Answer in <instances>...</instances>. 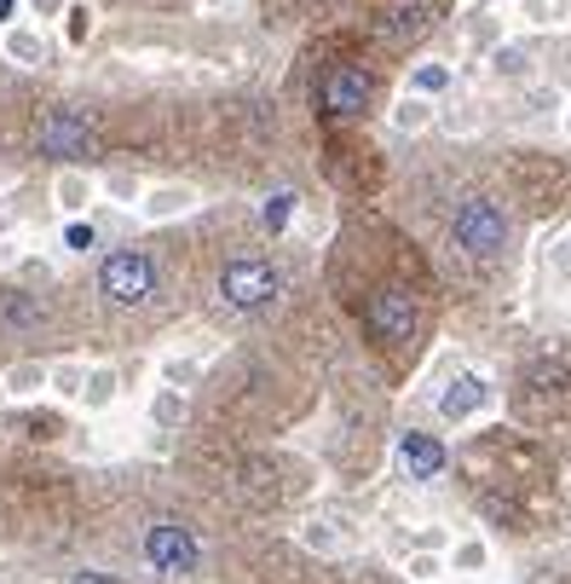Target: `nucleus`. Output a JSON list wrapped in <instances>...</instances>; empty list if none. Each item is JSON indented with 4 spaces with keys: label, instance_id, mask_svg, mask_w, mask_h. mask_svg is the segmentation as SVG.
<instances>
[{
    "label": "nucleus",
    "instance_id": "c756f323",
    "mask_svg": "<svg viewBox=\"0 0 571 584\" xmlns=\"http://www.w3.org/2000/svg\"><path fill=\"white\" fill-rule=\"evenodd\" d=\"M526 105H531V111H554V105H560V87H531Z\"/></svg>",
    "mask_w": 571,
    "mask_h": 584
},
{
    "label": "nucleus",
    "instance_id": "6e6552de",
    "mask_svg": "<svg viewBox=\"0 0 571 584\" xmlns=\"http://www.w3.org/2000/svg\"><path fill=\"white\" fill-rule=\"evenodd\" d=\"M399 469L410 480H438V474L451 469L445 435H433V428H404V435H399Z\"/></svg>",
    "mask_w": 571,
    "mask_h": 584
},
{
    "label": "nucleus",
    "instance_id": "f3484780",
    "mask_svg": "<svg viewBox=\"0 0 571 584\" xmlns=\"http://www.w3.org/2000/svg\"><path fill=\"white\" fill-rule=\"evenodd\" d=\"M7 59H18V64H41V59H46V41H41L35 30H7Z\"/></svg>",
    "mask_w": 571,
    "mask_h": 584
},
{
    "label": "nucleus",
    "instance_id": "b1692460",
    "mask_svg": "<svg viewBox=\"0 0 571 584\" xmlns=\"http://www.w3.org/2000/svg\"><path fill=\"white\" fill-rule=\"evenodd\" d=\"M295 202H300V197H289V191L266 197V215H260V220H266V232H283V226L295 220Z\"/></svg>",
    "mask_w": 571,
    "mask_h": 584
},
{
    "label": "nucleus",
    "instance_id": "6ab92c4d",
    "mask_svg": "<svg viewBox=\"0 0 571 584\" xmlns=\"http://www.w3.org/2000/svg\"><path fill=\"white\" fill-rule=\"evenodd\" d=\"M451 567H456V573H485V567H490L485 539H462V544L451 550Z\"/></svg>",
    "mask_w": 571,
    "mask_h": 584
},
{
    "label": "nucleus",
    "instance_id": "393cba45",
    "mask_svg": "<svg viewBox=\"0 0 571 584\" xmlns=\"http://www.w3.org/2000/svg\"><path fill=\"white\" fill-rule=\"evenodd\" d=\"M150 417H156V423H162V428H173L179 417H186V399H179L173 388H162V394H156V399H150Z\"/></svg>",
    "mask_w": 571,
    "mask_h": 584
},
{
    "label": "nucleus",
    "instance_id": "39448f33",
    "mask_svg": "<svg viewBox=\"0 0 571 584\" xmlns=\"http://www.w3.org/2000/svg\"><path fill=\"white\" fill-rule=\"evenodd\" d=\"M363 324L381 347H404L415 336V301L404 290H376L370 307H363Z\"/></svg>",
    "mask_w": 571,
    "mask_h": 584
},
{
    "label": "nucleus",
    "instance_id": "f8f14e48",
    "mask_svg": "<svg viewBox=\"0 0 571 584\" xmlns=\"http://www.w3.org/2000/svg\"><path fill=\"white\" fill-rule=\"evenodd\" d=\"M427 18H433V0H387V7H381V35L404 41V35L422 30Z\"/></svg>",
    "mask_w": 571,
    "mask_h": 584
},
{
    "label": "nucleus",
    "instance_id": "a878e982",
    "mask_svg": "<svg viewBox=\"0 0 571 584\" xmlns=\"http://www.w3.org/2000/svg\"><path fill=\"white\" fill-rule=\"evenodd\" d=\"M41 383H46L41 365H12V371H7V388H12V394H35Z\"/></svg>",
    "mask_w": 571,
    "mask_h": 584
},
{
    "label": "nucleus",
    "instance_id": "9b49d317",
    "mask_svg": "<svg viewBox=\"0 0 571 584\" xmlns=\"http://www.w3.org/2000/svg\"><path fill=\"white\" fill-rule=\"evenodd\" d=\"M0 324L7 330H41L46 324V301L35 290H0Z\"/></svg>",
    "mask_w": 571,
    "mask_h": 584
},
{
    "label": "nucleus",
    "instance_id": "20e7f679",
    "mask_svg": "<svg viewBox=\"0 0 571 584\" xmlns=\"http://www.w3.org/2000/svg\"><path fill=\"white\" fill-rule=\"evenodd\" d=\"M145 562L168 578H191L202 567V544L191 539V526H179V521H150L145 526Z\"/></svg>",
    "mask_w": 571,
    "mask_h": 584
},
{
    "label": "nucleus",
    "instance_id": "4468645a",
    "mask_svg": "<svg viewBox=\"0 0 571 584\" xmlns=\"http://www.w3.org/2000/svg\"><path fill=\"white\" fill-rule=\"evenodd\" d=\"M433 98H415V93H399L393 98V111H387V122H393L399 134H422V128H433Z\"/></svg>",
    "mask_w": 571,
    "mask_h": 584
},
{
    "label": "nucleus",
    "instance_id": "473e14b6",
    "mask_svg": "<svg viewBox=\"0 0 571 584\" xmlns=\"http://www.w3.org/2000/svg\"><path fill=\"white\" fill-rule=\"evenodd\" d=\"M75 584H121V578H98V573H75Z\"/></svg>",
    "mask_w": 571,
    "mask_h": 584
},
{
    "label": "nucleus",
    "instance_id": "dca6fc26",
    "mask_svg": "<svg viewBox=\"0 0 571 584\" xmlns=\"http://www.w3.org/2000/svg\"><path fill=\"white\" fill-rule=\"evenodd\" d=\"M467 41H474V53H479V59H490V53H497V46L508 41V30H503V18H497V12H479L474 23H467Z\"/></svg>",
    "mask_w": 571,
    "mask_h": 584
},
{
    "label": "nucleus",
    "instance_id": "f257e3e1",
    "mask_svg": "<svg viewBox=\"0 0 571 584\" xmlns=\"http://www.w3.org/2000/svg\"><path fill=\"white\" fill-rule=\"evenodd\" d=\"M451 243L462 249L467 261H497L508 249V215L497 197H462L456 215H451Z\"/></svg>",
    "mask_w": 571,
    "mask_h": 584
},
{
    "label": "nucleus",
    "instance_id": "4be33fe9",
    "mask_svg": "<svg viewBox=\"0 0 571 584\" xmlns=\"http://www.w3.org/2000/svg\"><path fill=\"white\" fill-rule=\"evenodd\" d=\"M87 197H93L87 174H59V202L64 209H87Z\"/></svg>",
    "mask_w": 571,
    "mask_h": 584
},
{
    "label": "nucleus",
    "instance_id": "bb28decb",
    "mask_svg": "<svg viewBox=\"0 0 571 584\" xmlns=\"http://www.w3.org/2000/svg\"><path fill=\"white\" fill-rule=\"evenodd\" d=\"M82 394H87V405H110L116 399V371H93Z\"/></svg>",
    "mask_w": 571,
    "mask_h": 584
},
{
    "label": "nucleus",
    "instance_id": "7ed1b4c3",
    "mask_svg": "<svg viewBox=\"0 0 571 584\" xmlns=\"http://www.w3.org/2000/svg\"><path fill=\"white\" fill-rule=\"evenodd\" d=\"M156 290H162V272H156V261L145 249L121 243L98 261V295L110 301V307H145Z\"/></svg>",
    "mask_w": 571,
    "mask_h": 584
},
{
    "label": "nucleus",
    "instance_id": "5701e85b",
    "mask_svg": "<svg viewBox=\"0 0 571 584\" xmlns=\"http://www.w3.org/2000/svg\"><path fill=\"white\" fill-rule=\"evenodd\" d=\"M64 249H70V255H87V249H98V226H93V220H70V226H64Z\"/></svg>",
    "mask_w": 571,
    "mask_h": 584
},
{
    "label": "nucleus",
    "instance_id": "cd10ccee",
    "mask_svg": "<svg viewBox=\"0 0 571 584\" xmlns=\"http://www.w3.org/2000/svg\"><path fill=\"white\" fill-rule=\"evenodd\" d=\"M549 75H554V87H560V93L571 87V46H554V59H549Z\"/></svg>",
    "mask_w": 571,
    "mask_h": 584
},
{
    "label": "nucleus",
    "instance_id": "72a5a7b5",
    "mask_svg": "<svg viewBox=\"0 0 571 584\" xmlns=\"http://www.w3.org/2000/svg\"><path fill=\"white\" fill-rule=\"evenodd\" d=\"M18 18V0H0V23H12Z\"/></svg>",
    "mask_w": 571,
    "mask_h": 584
},
{
    "label": "nucleus",
    "instance_id": "412c9836",
    "mask_svg": "<svg viewBox=\"0 0 571 584\" xmlns=\"http://www.w3.org/2000/svg\"><path fill=\"white\" fill-rule=\"evenodd\" d=\"M300 544L318 550V555H335V550H341V532H335L329 521H306V526H300Z\"/></svg>",
    "mask_w": 571,
    "mask_h": 584
},
{
    "label": "nucleus",
    "instance_id": "ddd939ff",
    "mask_svg": "<svg viewBox=\"0 0 571 584\" xmlns=\"http://www.w3.org/2000/svg\"><path fill=\"white\" fill-rule=\"evenodd\" d=\"M197 209V191L191 186H156L145 197V220H179V215H191Z\"/></svg>",
    "mask_w": 571,
    "mask_h": 584
},
{
    "label": "nucleus",
    "instance_id": "7c9ffc66",
    "mask_svg": "<svg viewBox=\"0 0 571 584\" xmlns=\"http://www.w3.org/2000/svg\"><path fill=\"white\" fill-rule=\"evenodd\" d=\"M52 383H59L64 394H82V388H87V376H82V371H75V365H64L59 376H52Z\"/></svg>",
    "mask_w": 571,
    "mask_h": 584
},
{
    "label": "nucleus",
    "instance_id": "423d86ee",
    "mask_svg": "<svg viewBox=\"0 0 571 584\" xmlns=\"http://www.w3.org/2000/svg\"><path fill=\"white\" fill-rule=\"evenodd\" d=\"M438 423H474V417H485L490 411V405H497V388H490L485 383V376L479 371H462V376H451V383L445 388H438Z\"/></svg>",
    "mask_w": 571,
    "mask_h": 584
},
{
    "label": "nucleus",
    "instance_id": "aec40b11",
    "mask_svg": "<svg viewBox=\"0 0 571 584\" xmlns=\"http://www.w3.org/2000/svg\"><path fill=\"white\" fill-rule=\"evenodd\" d=\"M519 18H526L531 30H549V23L565 18V0H519Z\"/></svg>",
    "mask_w": 571,
    "mask_h": 584
},
{
    "label": "nucleus",
    "instance_id": "9d476101",
    "mask_svg": "<svg viewBox=\"0 0 571 584\" xmlns=\"http://www.w3.org/2000/svg\"><path fill=\"white\" fill-rule=\"evenodd\" d=\"M456 87V64H445V59H422V64H410V75H404V93H415V98H445Z\"/></svg>",
    "mask_w": 571,
    "mask_h": 584
},
{
    "label": "nucleus",
    "instance_id": "a211bd4d",
    "mask_svg": "<svg viewBox=\"0 0 571 584\" xmlns=\"http://www.w3.org/2000/svg\"><path fill=\"white\" fill-rule=\"evenodd\" d=\"M87 35H93V7H87V0H70V7H64V41L87 46Z\"/></svg>",
    "mask_w": 571,
    "mask_h": 584
},
{
    "label": "nucleus",
    "instance_id": "c9c22d12",
    "mask_svg": "<svg viewBox=\"0 0 571 584\" xmlns=\"http://www.w3.org/2000/svg\"><path fill=\"white\" fill-rule=\"evenodd\" d=\"M202 7H220V0H202Z\"/></svg>",
    "mask_w": 571,
    "mask_h": 584
},
{
    "label": "nucleus",
    "instance_id": "f03ea898",
    "mask_svg": "<svg viewBox=\"0 0 571 584\" xmlns=\"http://www.w3.org/2000/svg\"><path fill=\"white\" fill-rule=\"evenodd\" d=\"M220 295H225V307L231 313H243V319H260V313H272L277 307V295H283V278L266 255H231L220 267Z\"/></svg>",
    "mask_w": 571,
    "mask_h": 584
},
{
    "label": "nucleus",
    "instance_id": "0eeeda50",
    "mask_svg": "<svg viewBox=\"0 0 571 584\" xmlns=\"http://www.w3.org/2000/svg\"><path fill=\"white\" fill-rule=\"evenodd\" d=\"M318 98H324L329 116H363V111H370V98H376V82L358 64H335L318 82Z\"/></svg>",
    "mask_w": 571,
    "mask_h": 584
},
{
    "label": "nucleus",
    "instance_id": "2f4dec72",
    "mask_svg": "<svg viewBox=\"0 0 571 584\" xmlns=\"http://www.w3.org/2000/svg\"><path fill=\"white\" fill-rule=\"evenodd\" d=\"M168 383H173V388L197 383V365H191V359H173V365H168Z\"/></svg>",
    "mask_w": 571,
    "mask_h": 584
},
{
    "label": "nucleus",
    "instance_id": "2eb2a0df",
    "mask_svg": "<svg viewBox=\"0 0 571 584\" xmlns=\"http://www.w3.org/2000/svg\"><path fill=\"white\" fill-rule=\"evenodd\" d=\"M531 46H519V41H503L497 53H490V75H503V82H526L531 75Z\"/></svg>",
    "mask_w": 571,
    "mask_h": 584
},
{
    "label": "nucleus",
    "instance_id": "f704fd0d",
    "mask_svg": "<svg viewBox=\"0 0 571 584\" xmlns=\"http://www.w3.org/2000/svg\"><path fill=\"white\" fill-rule=\"evenodd\" d=\"M565 134H571V105H565Z\"/></svg>",
    "mask_w": 571,
    "mask_h": 584
},
{
    "label": "nucleus",
    "instance_id": "c85d7f7f",
    "mask_svg": "<svg viewBox=\"0 0 571 584\" xmlns=\"http://www.w3.org/2000/svg\"><path fill=\"white\" fill-rule=\"evenodd\" d=\"M438 573H445V567H438L433 555H415V562H410V578H415V584H433Z\"/></svg>",
    "mask_w": 571,
    "mask_h": 584
},
{
    "label": "nucleus",
    "instance_id": "1a4fd4ad",
    "mask_svg": "<svg viewBox=\"0 0 571 584\" xmlns=\"http://www.w3.org/2000/svg\"><path fill=\"white\" fill-rule=\"evenodd\" d=\"M35 145H41V157H87L93 128L75 111H46V122L35 128Z\"/></svg>",
    "mask_w": 571,
    "mask_h": 584
}]
</instances>
